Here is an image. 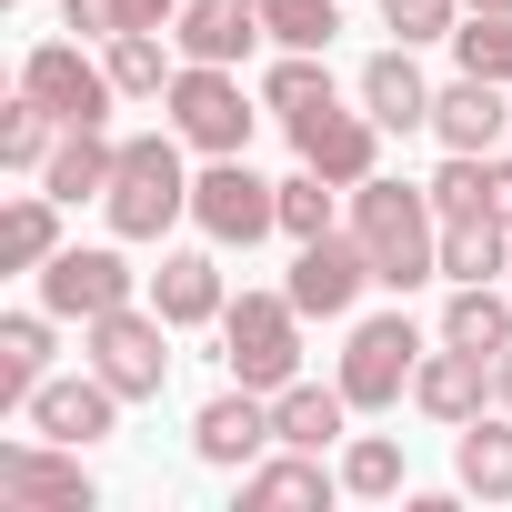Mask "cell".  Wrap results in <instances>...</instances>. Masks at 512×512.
<instances>
[{"label":"cell","instance_id":"obj_13","mask_svg":"<svg viewBox=\"0 0 512 512\" xmlns=\"http://www.w3.org/2000/svg\"><path fill=\"white\" fill-rule=\"evenodd\" d=\"M292 151H302L322 181H342V191H352V181H372V171H382V121H372V111L322 101V111H302V121H292Z\"/></svg>","mask_w":512,"mask_h":512},{"label":"cell","instance_id":"obj_18","mask_svg":"<svg viewBox=\"0 0 512 512\" xmlns=\"http://www.w3.org/2000/svg\"><path fill=\"white\" fill-rule=\"evenodd\" d=\"M412 402L432 412V422H472L482 402H492V352H462V342H442V352H422V372H412Z\"/></svg>","mask_w":512,"mask_h":512},{"label":"cell","instance_id":"obj_8","mask_svg":"<svg viewBox=\"0 0 512 512\" xmlns=\"http://www.w3.org/2000/svg\"><path fill=\"white\" fill-rule=\"evenodd\" d=\"M191 221H201L221 251H251L262 231H282V181H262V171L231 151V161H211V171L191 181Z\"/></svg>","mask_w":512,"mask_h":512},{"label":"cell","instance_id":"obj_14","mask_svg":"<svg viewBox=\"0 0 512 512\" xmlns=\"http://www.w3.org/2000/svg\"><path fill=\"white\" fill-rule=\"evenodd\" d=\"M332 492H342V462L322 472V452H302V442H272L241 472V512H322Z\"/></svg>","mask_w":512,"mask_h":512},{"label":"cell","instance_id":"obj_36","mask_svg":"<svg viewBox=\"0 0 512 512\" xmlns=\"http://www.w3.org/2000/svg\"><path fill=\"white\" fill-rule=\"evenodd\" d=\"M61 21H71L81 41H121V31H141V21H131V0H61Z\"/></svg>","mask_w":512,"mask_h":512},{"label":"cell","instance_id":"obj_16","mask_svg":"<svg viewBox=\"0 0 512 512\" xmlns=\"http://www.w3.org/2000/svg\"><path fill=\"white\" fill-rule=\"evenodd\" d=\"M251 41H272V31H262V0H191V11L171 21V51H181V61H221V71H241Z\"/></svg>","mask_w":512,"mask_h":512},{"label":"cell","instance_id":"obj_23","mask_svg":"<svg viewBox=\"0 0 512 512\" xmlns=\"http://www.w3.org/2000/svg\"><path fill=\"white\" fill-rule=\"evenodd\" d=\"M111 171H121V141H111V131H61V151L41 161V191H51V201H101Z\"/></svg>","mask_w":512,"mask_h":512},{"label":"cell","instance_id":"obj_20","mask_svg":"<svg viewBox=\"0 0 512 512\" xmlns=\"http://www.w3.org/2000/svg\"><path fill=\"white\" fill-rule=\"evenodd\" d=\"M452 482H462L472 502H512V412H502V402L452 432Z\"/></svg>","mask_w":512,"mask_h":512},{"label":"cell","instance_id":"obj_28","mask_svg":"<svg viewBox=\"0 0 512 512\" xmlns=\"http://www.w3.org/2000/svg\"><path fill=\"white\" fill-rule=\"evenodd\" d=\"M101 61H111V81H121V101H161L171 91V51H161V31H121V41H101Z\"/></svg>","mask_w":512,"mask_h":512},{"label":"cell","instance_id":"obj_27","mask_svg":"<svg viewBox=\"0 0 512 512\" xmlns=\"http://www.w3.org/2000/svg\"><path fill=\"white\" fill-rule=\"evenodd\" d=\"M492 272H512V231H502L492 211L442 221V282H492Z\"/></svg>","mask_w":512,"mask_h":512},{"label":"cell","instance_id":"obj_22","mask_svg":"<svg viewBox=\"0 0 512 512\" xmlns=\"http://www.w3.org/2000/svg\"><path fill=\"white\" fill-rule=\"evenodd\" d=\"M51 322L61 312H11L0 322V412H31V392L51 382Z\"/></svg>","mask_w":512,"mask_h":512},{"label":"cell","instance_id":"obj_29","mask_svg":"<svg viewBox=\"0 0 512 512\" xmlns=\"http://www.w3.org/2000/svg\"><path fill=\"white\" fill-rule=\"evenodd\" d=\"M322 101H342L332 91V71H322V51H282L272 61V81H262V111H282V131L302 121V111H322Z\"/></svg>","mask_w":512,"mask_h":512},{"label":"cell","instance_id":"obj_37","mask_svg":"<svg viewBox=\"0 0 512 512\" xmlns=\"http://www.w3.org/2000/svg\"><path fill=\"white\" fill-rule=\"evenodd\" d=\"M181 11H191V0H131V21H141V31H171Z\"/></svg>","mask_w":512,"mask_h":512},{"label":"cell","instance_id":"obj_10","mask_svg":"<svg viewBox=\"0 0 512 512\" xmlns=\"http://www.w3.org/2000/svg\"><path fill=\"white\" fill-rule=\"evenodd\" d=\"M141 292V272L121 262V251H81V241H61L51 262H41V312H61V322H101V312H121Z\"/></svg>","mask_w":512,"mask_h":512},{"label":"cell","instance_id":"obj_4","mask_svg":"<svg viewBox=\"0 0 512 512\" xmlns=\"http://www.w3.org/2000/svg\"><path fill=\"white\" fill-rule=\"evenodd\" d=\"M161 111H171V131H181L201 161L251 151V91H241V71H221V61H181L171 91H161Z\"/></svg>","mask_w":512,"mask_h":512},{"label":"cell","instance_id":"obj_17","mask_svg":"<svg viewBox=\"0 0 512 512\" xmlns=\"http://www.w3.org/2000/svg\"><path fill=\"white\" fill-rule=\"evenodd\" d=\"M432 81H422V61H412V41H392V51H372L362 61V111L382 121V131H432Z\"/></svg>","mask_w":512,"mask_h":512},{"label":"cell","instance_id":"obj_11","mask_svg":"<svg viewBox=\"0 0 512 512\" xmlns=\"http://www.w3.org/2000/svg\"><path fill=\"white\" fill-rule=\"evenodd\" d=\"M362 282H372V251H362V231H322V241H302V262H292V302H302V322H342L352 302H362Z\"/></svg>","mask_w":512,"mask_h":512},{"label":"cell","instance_id":"obj_1","mask_svg":"<svg viewBox=\"0 0 512 512\" xmlns=\"http://www.w3.org/2000/svg\"><path fill=\"white\" fill-rule=\"evenodd\" d=\"M352 231H362V251H372V282H382V292L442 282V211H432V191L372 171V181H352Z\"/></svg>","mask_w":512,"mask_h":512},{"label":"cell","instance_id":"obj_9","mask_svg":"<svg viewBox=\"0 0 512 512\" xmlns=\"http://www.w3.org/2000/svg\"><path fill=\"white\" fill-rule=\"evenodd\" d=\"M0 502L11 512H91L101 502V482L81 472V452L71 442H0Z\"/></svg>","mask_w":512,"mask_h":512},{"label":"cell","instance_id":"obj_7","mask_svg":"<svg viewBox=\"0 0 512 512\" xmlns=\"http://www.w3.org/2000/svg\"><path fill=\"white\" fill-rule=\"evenodd\" d=\"M21 91H31L61 131H101V121H111V101H121L111 61H91L81 41H41V51L21 61Z\"/></svg>","mask_w":512,"mask_h":512},{"label":"cell","instance_id":"obj_24","mask_svg":"<svg viewBox=\"0 0 512 512\" xmlns=\"http://www.w3.org/2000/svg\"><path fill=\"white\" fill-rule=\"evenodd\" d=\"M442 342L462 352H512V282H452V312H442Z\"/></svg>","mask_w":512,"mask_h":512},{"label":"cell","instance_id":"obj_32","mask_svg":"<svg viewBox=\"0 0 512 512\" xmlns=\"http://www.w3.org/2000/svg\"><path fill=\"white\" fill-rule=\"evenodd\" d=\"M342 492L392 502V492H402V442H392V432H352V442H342Z\"/></svg>","mask_w":512,"mask_h":512},{"label":"cell","instance_id":"obj_2","mask_svg":"<svg viewBox=\"0 0 512 512\" xmlns=\"http://www.w3.org/2000/svg\"><path fill=\"white\" fill-rule=\"evenodd\" d=\"M181 131H141V141H121V171H111V191H101V211H111V231L121 241H161L171 221H191V171H181Z\"/></svg>","mask_w":512,"mask_h":512},{"label":"cell","instance_id":"obj_38","mask_svg":"<svg viewBox=\"0 0 512 512\" xmlns=\"http://www.w3.org/2000/svg\"><path fill=\"white\" fill-rule=\"evenodd\" d=\"M482 211H492V221L512 231V161H492V201H482Z\"/></svg>","mask_w":512,"mask_h":512},{"label":"cell","instance_id":"obj_34","mask_svg":"<svg viewBox=\"0 0 512 512\" xmlns=\"http://www.w3.org/2000/svg\"><path fill=\"white\" fill-rule=\"evenodd\" d=\"M332 191H342V181H322V171L302 161V171L282 181V231H292V241H322V231H332Z\"/></svg>","mask_w":512,"mask_h":512},{"label":"cell","instance_id":"obj_21","mask_svg":"<svg viewBox=\"0 0 512 512\" xmlns=\"http://www.w3.org/2000/svg\"><path fill=\"white\" fill-rule=\"evenodd\" d=\"M151 312H161L171 332H191V322H221V312H231V292H221V262H211V251H171V262L151 272Z\"/></svg>","mask_w":512,"mask_h":512},{"label":"cell","instance_id":"obj_40","mask_svg":"<svg viewBox=\"0 0 512 512\" xmlns=\"http://www.w3.org/2000/svg\"><path fill=\"white\" fill-rule=\"evenodd\" d=\"M462 11H512V0H462Z\"/></svg>","mask_w":512,"mask_h":512},{"label":"cell","instance_id":"obj_12","mask_svg":"<svg viewBox=\"0 0 512 512\" xmlns=\"http://www.w3.org/2000/svg\"><path fill=\"white\" fill-rule=\"evenodd\" d=\"M282 442V422H272V392H251V382H231L221 402H201V422H191V452L211 462V472H251Z\"/></svg>","mask_w":512,"mask_h":512},{"label":"cell","instance_id":"obj_30","mask_svg":"<svg viewBox=\"0 0 512 512\" xmlns=\"http://www.w3.org/2000/svg\"><path fill=\"white\" fill-rule=\"evenodd\" d=\"M51 151H61V121H51V111H41V101L21 91L11 111H0V171H21V181H41V161H51Z\"/></svg>","mask_w":512,"mask_h":512},{"label":"cell","instance_id":"obj_6","mask_svg":"<svg viewBox=\"0 0 512 512\" xmlns=\"http://www.w3.org/2000/svg\"><path fill=\"white\" fill-rule=\"evenodd\" d=\"M81 332H91V372H101L121 402H161V382H171V322H161V312L121 302V312H101V322H81Z\"/></svg>","mask_w":512,"mask_h":512},{"label":"cell","instance_id":"obj_25","mask_svg":"<svg viewBox=\"0 0 512 512\" xmlns=\"http://www.w3.org/2000/svg\"><path fill=\"white\" fill-rule=\"evenodd\" d=\"M272 422H282V442H302V452H322V442H342V422H352V392L332 382H282L272 392Z\"/></svg>","mask_w":512,"mask_h":512},{"label":"cell","instance_id":"obj_15","mask_svg":"<svg viewBox=\"0 0 512 512\" xmlns=\"http://www.w3.org/2000/svg\"><path fill=\"white\" fill-rule=\"evenodd\" d=\"M111 422H121V392H111L101 372H71V382H41V392H31V432H41V442L91 452V442H111Z\"/></svg>","mask_w":512,"mask_h":512},{"label":"cell","instance_id":"obj_3","mask_svg":"<svg viewBox=\"0 0 512 512\" xmlns=\"http://www.w3.org/2000/svg\"><path fill=\"white\" fill-rule=\"evenodd\" d=\"M221 362H231V382H251V392L302 382V302H292V292H241V302L221 312Z\"/></svg>","mask_w":512,"mask_h":512},{"label":"cell","instance_id":"obj_39","mask_svg":"<svg viewBox=\"0 0 512 512\" xmlns=\"http://www.w3.org/2000/svg\"><path fill=\"white\" fill-rule=\"evenodd\" d=\"M492 402H502V412H512V352H502V362H492Z\"/></svg>","mask_w":512,"mask_h":512},{"label":"cell","instance_id":"obj_35","mask_svg":"<svg viewBox=\"0 0 512 512\" xmlns=\"http://www.w3.org/2000/svg\"><path fill=\"white\" fill-rule=\"evenodd\" d=\"M382 31L412 41V51H422V41H452V31H462V0H382Z\"/></svg>","mask_w":512,"mask_h":512},{"label":"cell","instance_id":"obj_26","mask_svg":"<svg viewBox=\"0 0 512 512\" xmlns=\"http://www.w3.org/2000/svg\"><path fill=\"white\" fill-rule=\"evenodd\" d=\"M61 251V201L51 191H11V211H0V262L11 272H41Z\"/></svg>","mask_w":512,"mask_h":512},{"label":"cell","instance_id":"obj_5","mask_svg":"<svg viewBox=\"0 0 512 512\" xmlns=\"http://www.w3.org/2000/svg\"><path fill=\"white\" fill-rule=\"evenodd\" d=\"M422 332H412V312H372V322H352V342H342V392H352V412H392L402 392H412V372H422Z\"/></svg>","mask_w":512,"mask_h":512},{"label":"cell","instance_id":"obj_33","mask_svg":"<svg viewBox=\"0 0 512 512\" xmlns=\"http://www.w3.org/2000/svg\"><path fill=\"white\" fill-rule=\"evenodd\" d=\"M262 31H272L282 51H332L342 0H262Z\"/></svg>","mask_w":512,"mask_h":512},{"label":"cell","instance_id":"obj_19","mask_svg":"<svg viewBox=\"0 0 512 512\" xmlns=\"http://www.w3.org/2000/svg\"><path fill=\"white\" fill-rule=\"evenodd\" d=\"M502 131H512V101H502V81H452L442 101H432V141L442 151H502Z\"/></svg>","mask_w":512,"mask_h":512},{"label":"cell","instance_id":"obj_31","mask_svg":"<svg viewBox=\"0 0 512 512\" xmlns=\"http://www.w3.org/2000/svg\"><path fill=\"white\" fill-rule=\"evenodd\" d=\"M452 61H462L472 81H502V91H512V11H462Z\"/></svg>","mask_w":512,"mask_h":512}]
</instances>
